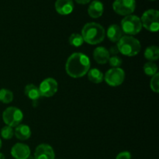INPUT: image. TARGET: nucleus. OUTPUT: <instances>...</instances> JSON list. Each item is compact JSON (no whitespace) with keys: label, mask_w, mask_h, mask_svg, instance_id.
Here are the masks:
<instances>
[{"label":"nucleus","mask_w":159,"mask_h":159,"mask_svg":"<svg viewBox=\"0 0 159 159\" xmlns=\"http://www.w3.org/2000/svg\"><path fill=\"white\" fill-rule=\"evenodd\" d=\"M150 86L154 93H159V73H156L155 75L152 76L150 82Z\"/></svg>","instance_id":"obj_24"},{"label":"nucleus","mask_w":159,"mask_h":159,"mask_svg":"<svg viewBox=\"0 0 159 159\" xmlns=\"http://www.w3.org/2000/svg\"><path fill=\"white\" fill-rule=\"evenodd\" d=\"M144 71L147 75L153 76L158 73V67L154 62H147L144 65Z\"/></svg>","instance_id":"obj_21"},{"label":"nucleus","mask_w":159,"mask_h":159,"mask_svg":"<svg viewBox=\"0 0 159 159\" xmlns=\"http://www.w3.org/2000/svg\"><path fill=\"white\" fill-rule=\"evenodd\" d=\"M23 114L20 109L14 107H8L2 113V120L5 124L11 127H16L21 124Z\"/></svg>","instance_id":"obj_6"},{"label":"nucleus","mask_w":159,"mask_h":159,"mask_svg":"<svg viewBox=\"0 0 159 159\" xmlns=\"http://www.w3.org/2000/svg\"><path fill=\"white\" fill-rule=\"evenodd\" d=\"M136 8L135 0H115L113 9L116 13L120 16H128L133 13Z\"/></svg>","instance_id":"obj_8"},{"label":"nucleus","mask_w":159,"mask_h":159,"mask_svg":"<svg viewBox=\"0 0 159 159\" xmlns=\"http://www.w3.org/2000/svg\"><path fill=\"white\" fill-rule=\"evenodd\" d=\"M1 136L6 140L11 139L14 136V130L9 126H5L1 130Z\"/></svg>","instance_id":"obj_23"},{"label":"nucleus","mask_w":159,"mask_h":159,"mask_svg":"<svg viewBox=\"0 0 159 159\" xmlns=\"http://www.w3.org/2000/svg\"><path fill=\"white\" fill-rule=\"evenodd\" d=\"M54 149L47 144H41L37 147L34 153V159H54Z\"/></svg>","instance_id":"obj_10"},{"label":"nucleus","mask_w":159,"mask_h":159,"mask_svg":"<svg viewBox=\"0 0 159 159\" xmlns=\"http://www.w3.org/2000/svg\"><path fill=\"white\" fill-rule=\"evenodd\" d=\"M125 79L124 71L120 68H113L108 70L104 76V80L110 86H118L124 82Z\"/></svg>","instance_id":"obj_7"},{"label":"nucleus","mask_w":159,"mask_h":159,"mask_svg":"<svg viewBox=\"0 0 159 159\" xmlns=\"http://www.w3.org/2000/svg\"><path fill=\"white\" fill-rule=\"evenodd\" d=\"M88 79L93 83H100L103 81V74L97 68H92L88 71Z\"/></svg>","instance_id":"obj_18"},{"label":"nucleus","mask_w":159,"mask_h":159,"mask_svg":"<svg viewBox=\"0 0 159 159\" xmlns=\"http://www.w3.org/2000/svg\"><path fill=\"white\" fill-rule=\"evenodd\" d=\"M28 159H34V158H31V157H30H30H29V158H28Z\"/></svg>","instance_id":"obj_31"},{"label":"nucleus","mask_w":159,"mask_h":159,"mask_svg":"<svg viewBox=\"0 0 159 159\" xmlns=\"http://www.w3.org/2000/svg\"><path fill=\"white\" fill-rule=\"evenodd\" d=\"M107 37L112 42H118L123 37V31L121 27L116 24H112L107 29Z\"/></svg>","instance_id":"obj_16"},{"label":"nucleus","mask_w":159,"mask_h":159,"mask_svg":"<svg viewBox=\"0 0 159 159\" xmlns=\"http://www.w3.org/2000/svg\"><path fill=\"white\" fill-rule=\"evenodd\" d=\"M25 95L31 100H37L40 97V93L39 88L34 84H28L26 85L24 89Z\"/></svg>","instance_id":"obj_17"},{"label":"nucleus","mask_w":159,"mask_h":159,"mask_svg":"<svg viewBox=\"0 0 159 159\" xmlns=\"http://www.w3.org/2000/svg\"><path fill=\"white\" fill-rule=\"evenodd\" d=\"M58 85L57 81L52 78L45 79L39 86L40 96L43 97H51L57 92Z\"/></svg>","instance_id":"obj_9"},{"label":"nucleus","mask_w":159,"mask_h":159,"mask_svg":"<svg viewBox=\"0 0 159 159\" xmlns=\"http://www.w3.org/2000/svg\"><path fill=\"white\" fill-rule=\"evenodd\" d=\"M110 55L108 50L103 47H98L93 51V58L98 64L103 65L108 62Z\"/></svg>","instance_id":"obj_13"},{"label":"nucleus","mask_w":159,"mask_h":159,"mask_svg":"<svg viewBox=\"0 0 159 159\" xmlns=\"http://www.w3.org/2000/svg\"><path fill=\"white\" fill-rule=\"evenodd\" d=\"M110 54H111L112 56L116 55L117 54H119V50H118L117 46H113L110 48V51H108Z\"/></svg>","instance_id":"obj_27"},{"label":"nucleus","mask_w":159,"mask_h":159,"mask_svg":"<svg viewBox=\"0 0 159 159\" xmlns=\"http://www.w3.org/2000/svg\"><path fill=\"white\" fill-rule=\"evenodd\" d=\"M90 60L87 55L82 53L76 52L71 54L67 60L65 70L67 74L71 77H83L90 69Z\"/></svg>","instance_id":"obj_1"},{"label":"nucleus","mask_w":159,"mask_h":159,"mask_svg":"<svg viewBox=\"0 0 159 159\" xmlns=\"http://www.w3.org/2000/svg\"><path fill=\"white\" fill-rule=\"evenodd\" d=\"M141 24L151 32H158L159 30V12L156 9H148L143 13Z\"/></svg>","instance_id":"obj_5"},{"label":"nucleus","mask_w":159,"mask_h":159,"mask_svg":"<svg viewBox=\"0 0 159 159\" xmlns=\"http://www.w3.org/2000/svg\"><path fill=\"white\" fill-rule=\"evenodd\" d=\"M74 9L72 0H57L55 2V9L61 15H68Z\"/></svg>","instance_id":"obj_12"},{"label":"nucleus","mask_w":159,"mask_h":159,"mask_svg":"<svg viewBox=\"0 0 159 159\" xmlns=\"http://www.w3.org/2000/svg\"><path fill=\"white\" fill-rule=\"evenodd\" d=\"M0 159H6L5 158V155L2 153H0Z\"/></svg>","instance_id":"obj_29"},{"label":"nucleus","mask_w":159,"mask_h":159,"mask_svg":"<svg viewBox=\"0 0 159 159\" xmlns=\"http://www.w3.org/2000/svg\"><path fill=\"white\" fill-rule=\"evenodd\" d=\"M14 135L16 138L21 141H26L31 136V130L29 126L26 124H21L16 127L14 130Z\"/></svg>","instance_id":"obj_15"},{"label":"nucleus","mask_w":159,"mask_h":159,"mask_svg":"<svg viewBox=\"0 0 159 159\" xmlns=\"http://www.w3.org/2000/svg\"><path fill=\"white\" fill-rule=\"evenodd\" d=\"M119 53L128 57H133L140 52L141 43L138 39L131 36H123L117 43Z\"/></svg>","instance_id":"obj_3"},{"label":"nucleus","mask_w":159,"mask_h":159,"mask_svg":"<svg viewBox=\"0 0 159 159\" xmlns=\"http://www.w3.org/2000/svg\"><path fill=\"white\" fill-rule=\"evenodd\" d=\"M83 42V38L81 34H72L69 37V43L73 47L78 48V47L82 46Z\"/></svg>","instance_id":"obj_22"},{"label":"nucleus","mask_w":159,"mask_h":159,"mask_svg":"<svg viewBox=\"0 0 159 159\" xmlns=\"http://www.w3.org/2000/svg\"><path fill=\"white\" fill-rule=\"evenodd\" d=\"M75 1L77 3H79V4L85 5V4H87V3L89 2L91 0H75Z\"/></svg>","instance_id":"obj_28"},{"label":"nucleus","mask_w":159,"mask_h":159,"mask_svg":"<svg viewBox=\"0 0 159 159\" xmlns=\"http://www.w3.org/2000/svg\"><path fill=\"white\" fill-rule=\"evenodd\" d=\"M149 1H155V0H149Z\"/></svg>","instance_id":"obj_32"},{"label":"nucleus","mask_w":159,"mask_h":159,"mask_svg":"<svg viewBox=\"0 0 159 159\" xmlns=\"http://www.w3.org/2000/svg\"><path fill=\"white\" fill-rule=\"evenodd\" d=\"M11 155L15 159H28L30 156V149L26 144L16 143L11 149Z\"/></svg>","instance_id":"obj_11"},{"label":"nucleus","mask_w":159,"mask_h":159,"mask_svg":"<svg viewBox=\"0 0 159 159\" xmlns=\"http://www.w3.org/2000/svg\"><path fill=\"white\" fill-rule=\"evenodd\" d=\"M108 62L113 68H119V67L122 65L123 61L119 56L114 55L110 57Z\"/></svg>","instance_id":"obj_25"},{"label":"nucleus","mask_w":159,"mask_h":159,"mask_svg":"<svg viewBox=\"0 0 159 159\" xmlns=\"http://www.w3.org/2000/svg\"><path fill=\"white\" fill-rule=\"evenodd\" d=\"M142 29L141 19L134 15L126 16L121 21V30L128 35H135Z\"/></svg>","instance_id":"obj_4"},{"label":"nucleus","mask_w":159,"mask_h":159,"mask_svg":"<svg viewBox=\"0 0 159 159\" xmlns=\"http://www.w3.org/2000/svg\"><path fill=\"white\" fill-rule=\"evenodd\" d=\"M104 28L97 23H88L82 30L83 40L89 44L95 45L101 43L105 38Z\"/></svg>","instance_id":"obj_2"},{"label":"nucleus","mask_w":159,"mask_h":159,"mask_svg":"<svg viewBox=\"0 0 159 159\" xmlns=\"http://www.w3.org/2000/svg\"><path fill=\"white\" fill-rule=\"evenodd\" d=\"M13 99V93L12 91L6 89H0V101L3 103H10Z\"/></svg>","instance_id":"obj_20"},{"label":"nucleus","mask_w":159,"mask_h":159,"mask_svg":"<svg viewBox=\"0 0 159 159\" xmlns=\"http://www.w3.org/2000/svg\"><path fill=\"white\" fill-rule=\"evenodd\" d=\"M1 148H2V141L1 139H0V149H1Z\"/></svg>","instance_id":"obj_30"},{"label":"nucleus","mask_w":159,"mask_h":159,"mask_svg":"<svg viewBox=\"0 0 159 159\" xmlns=\"http://www.w3.org/2000/svg\"><path fill=\"white\" fill-rule=\"evenodd\" d=\"M144 57L150 61H157L159 57V48L157 46H150L144 51Z\"/></svg>","instance_id":"obj_19"},{"label":"nucleus","mask_w":159,"mask_h":159,"mask_svg":"<svg viewBox=\"0 0 159 159\" xmlns=\"http://www.w3.org/2000/svg\"><path fill=\"white\" fill-rule=\"evenodd\" d=\"M116 159H131V154L129 152H122L118 154Z\"/></svg>","instance_id":"obj_26"},{"label":"nucleus","mask_w":159,"mask_h":159,"mask_svg":"<svg viewBox=\"0 0 159 159\" xmlns=\"http://www.w3.org/2000/svg\"><path fill=\"white\" fill-rule=\"evenodd\" d=\"M104 11L103 4L99 0H94L90 3L88 9V13L90 17L97 19L102 15Z\"/></svg>","instance_id":"obj_14"}]
</instances>
